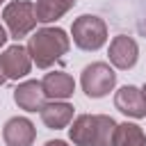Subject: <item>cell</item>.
Listing matches in <instances>:
<instances>
[{
	"label": "cell",
	"instance_id": "cell-4",
	"mask_svg": "<svg viewBox=\"0 0 146 146\" xmlns=\"http://www.w3.org/2000/svg\"><path fill=\"white\" fill-rule=\"evenodd\" d=\"M80 84H82V91L89 96V98H103L107 96L114 84H116V73L110 64L105 62H94L89 66L82 68V75H80Z\"/></svg>",
	"mask_w": 146,
	"mask_h": 146
},
{
	"label": "cell",
	"instance_id": "cell-2",
	"mask_svg": "<svg viewBox=\"0 0 146 146\" xmlns=\"http://www.w3.org/2000/svg\"><path fill=\"white\" fill-rule=\"evenodd\" d=\"M71 34H73V43L80 50L94 52V50L105 46V41H107V25H105L103 18H98L94 14H82V16H78L73 21Z\"/></svg>",
	"mask_w": 146,
	"mask_h": 146
},
{
	"label": "cell",
	"instance_id": "cell-16",
	"mask_svg": "<svg viewBox=\"0 0 146 146\" xmlns=\"http://www.w3.org/2000/svg\"><path fill=\"white\" fill-rule=\"evenodd\" d=\"M137 32H139V34H141V36L146 39V14H144V16L139 18V23H137Z\"/></svg>",
	"mask_w": 146,
	"mask_h": 146
},
{
	"label": "cell",
	"instance_id": "cell-18",
	"mask_svg": "<svg viewBox=\"0 0 146 146\" xmlns=\"http://www.w3.org/2000/svg\"><path fill=\"white\" fill-rule=\"evenodd\" d=\"M46 146H68V144L62 139H52V141H46Z\"/></svg>",
	"mask_w": 146,
	"mask_h": 146
},
{
	"label": "cell",
	"instance_id": "cell-14",
	"mask_svg": "<svg viewBox=\"0 0 146 146\" xmlns=\"http://www.w3.org/2000/svg\"><path fill=\"white\" fill-rule=\"evenodd\" d=\"M112 146H146V132L137 123H119Z\"/></svg>",
	"mask_w": 146,
	"mask_h": 146
},
{
	"label": "cell",
	"instance_id": "cell-15",
	"mask_svg": "<svg viewBox=\"0 0 146 146\" xmlns=\"http://www.w3.org/2000/svg\"><path fill=\"white\" fill-rule=\"evenodd\" d=\"M116 121L107 114H96V139L94 146H112L114 144V132H116Z\"/></svg>",
	"mask_w": 146,
	"mask_h": 146
},
{
	"label": "cell",
	"instance_id": "cell-9",
	"mask_svg": "<svg viewBox=\"0 0 146 146\" xmlns=\"http://www.w3.org/2000/svg\"><path fill=\"white\" fill-rule=\"evenodd\" d=\"M41 87H43L46 98H50V100H66L75 91V80H73V75L64 73V71H50V73L43 75Z\"/></svg>",
	"mask_w": 146,
	"mask_h": 146
},
{
	"label": "cell",
	"instance_id": "cell-12",
	"mask_svg": "<svg viewBox=\"0 0 146 146\" xmlns=\"http://www.w3.org/2000/svg\"><path fill=\"white\" fill-rule=\"evenodd\" d=\"M68 137L75 146H94L96 139V114H80L73 123H68Z\"/></svg>",
	"mask_w": 146,
	"mask_h": 146
},
{
	"label": "cell",
	"instance_id": "cell-17",
	"mask_svg": "<svg viewBox=\"0 0 146 146\" xmlns=\"http://www.w3.org/2000/svg\"><path fill=\"white\" fill-rule=\"evenodd\" d=\"M7 39H9V34H7V30H5V25L0 23V48L7 43Z\"/></svg>",
	"mask_w": 146,
	"mask_h": 146
},
{
	"label": "cell",
	"instance_id": "cell-20",
	"mask_svg": "<svg viewBox=\"0 0 146 146\" xmlns=\"http://www.w3.org/2000/svg\"><path fill=\"white\" fill-rule=\"evenodd\" d=\"M141 94H144V98H146V84H144V87H141Z\"/></svg>",
	"mask_w": 146,
	"mask_h": 146
},
{
	"label": "cell",
	"instance_id": "cell-8",
	"mask_svg": "<svg viewBox=\"0 0 146 146\" xmlns=\"http://www.w3.org/2000/svg\"><path fill=\"white\" fill-rule=\"evenodd\" d=\"M36 137V128L25 116H11L2 128V139L7 146H32Z\"/></svg>",
	"mask_w": 146,
	"mask_h": 146
},
{
	"label": "cell",
	"instance_id": "cell-10",
	"mask_svg": "<svg viewBox=\"0 0 146 146\" xmlns=\"http://www.w3.org/2000/svg\"><path fill=\"white\" fill-rule=\"evenodd\" d=\"M14 103L25 112H39L46 105V94H43L41 82H36V80L21 82L14 89Z\"/></svg>",
	"mask_w": 146,
	"mask_h": 146
},
{
	"label": "cell",
	"instance_id": "cell-6",
	"mask_svg": "<svg viewBox=\"0 0 146 146\" xmlns=\"http://www.w3.org/2000/svg\"><path fill=\"white\" fill-rule=\"evenodd\" d=\"M114 107L130 119H144L146 116V98H144L141 89L135 84H125L114 94Z\"/></svg>",
	"mask_w": 146,
	"mask_h": 146
},
{
	"label": "cell",
	"instance_id": "cell-21",
	"mask_svg": "<svg viewBox=\"0 0 146 146\" xmlns=\"http://www.w3.org/2000/svg\"><path fill=\"white\" fill-rule=\"evenodd\" d=\"M2 2H5V0H0V5H2Z\"/></svg>",
	"mask_w": 146,
	"mask_h": 146
},
{
	"label": "cell",
	"instance_id": "cell-13",
	"mask_svg": "<svg viewBox=\"0 0 146 146\" xmlns=\"http://www.w3.org/2000/svg\"><path fill=\"white\" fill-rule=\"evenodd\" d=\"M73 5H75V0H36L34 14H36L39 23H52V21L62 18Z\"/></svg>",
	"mask_w": 146,
	"mask_h": 146
},
{
	"label": "cell",
	"instance_id": "cell-5",
	"mask_svg": "<svg viewBox=\"0 0 146 146\" xmlns=\"http://www.w3.org/2000/svg\"><path fill=\"white\" fill-rule=\"evenodd\" d=\"M137 59H139V46L132 36L119 34L110 41V62L114 68L128 71L137 64Z\"/></svg>",
	"mask_w": 146,
	"mask_h": 146
},
{
	"label": "cell",
	"instance_id": "cell-7",
	"mask_svg": "<svg viewBox=\"0 0 146 146\" xmlns=\"http://www.w3.org/2000/svg\"><path fill=\"white\" fill-rule=\"evenodd\" d=\"M0 59H2V68H5V73H7V80H21V78H25V75L30 73V68H32L30 52H27V48H23L21 43L9 46V48L0 55Z\"/></svg>",
	"mask_w": 146,
	"mask_h": 146
},
{
	"label": "cell",
	"instance_id": "cell-3",
	"mask_svg": "<svg viewBox=\"0 0 146 146\" xmlns=\"http://www.w3.org/2000/svg\"><path fill=\"white\" fill-rule=\"evenodd\" d=\"M2 21H5V25L9 30V36L21 41L39 23L36 14H34V2H30V0H11L2 9Z\"/></svg>",
	"mask_w": 146,
	"mask_h": 146
},
{
	"label": "cell",
	"instance_id": "cell-19",
	"mask_svg": "<svg viewBox=\"0 0 146 146\" xmlns=\"http://www.w3.org/2000/svg\"><path fill=\"white\" fill-rule=\"evenodd\" d=\"M7 82V73H5V68H2V59H0V84H5Z\"/></svg>",
	"mask_w": 146,
	"mask_h": 146
},
{
	"label": "cell",
	"instance_id": "cell-1",
	"mask_svg": "<svg viewBox=\"0 0 146 146\" xmlns=\"http://www.w3.org/2000/svg\"><path fill=\"white\" fill-rule=\"evenodd\" d=\"M68 36L62 27H41L27 39V52L30 59L39 68H50L55 62H59L68 52Z\"/></svg>",
	"mask_w": 146,
	"mask_h": 146
},
{
	"label": "cell",
	"instance_id": "cell-11",
	"mask_svg": "<svg viewBox=\"0 0 146 146\" xmlns=\"http://www.w3.org/2000/svg\"><path fill=\"white\" fill-rule=\"evenodd\" d=\"M39 114H41V121L46 128L62 130L73 121V105L66 100H50L39 110Z\"/></svg>",
	"mask_w": 146,
	"mask_h": 146
}]
</instances>
